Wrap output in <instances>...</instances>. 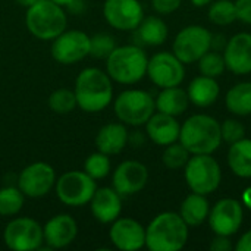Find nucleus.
Listing matches in <instances>:
<instances>
[{
	"instance_id": "obj_1",
	"label": "nucleus",
	"mask_w": 251,
	"mask_h": 251,
	"mask_svg": "<svg viewBox=\"0 0 251 251\" xmlns=\"http://www.w3.org/2000/svg\"><path fill=\"white\" fill-rule=\"evenodd\" d=\"M78 107L87 113L106 109L113 99L112 78L99 68H85L79 72L74 88Z\"/></svg>"
},
{
	"instance_id": "obj_2",
	"label": "nucleus",
	"mask_w": 251,
	"mask_h": 251,
	"mask_svg": "<svg viewBox=\"0 0 251 251\" xmlns=\"http://www.w3.org/2000/svg\"><path fill=\"white\" fill-rule=\"evenodd\" d=\"M188 241V225L179 213L162 212L146 228V247L150 251H179Z\"/></svg>"
},
{
	"instance_id": "obj_3",
	"label": "nucleus",
	"mask_w": 251,
	"mask_h": 251,
	"mask_svg": "<svg viewBox=\"0 0 251 251\" xmlns=\"http://www.w3.org/2000/svg\"><path fill=\"white\" fill-rule=\"evenodd\" d=\"M179 143L191 154H212L222 144L221 124L210 115H193L181 125Z\"/></svg>"
},
{
	"instance_id": "obj_4",
	"label": "nucleus",
	"mask_w": 251,
	"mask_h": 251,
	"mask_svg": "<svg viewBox=\"0 0 251 251\" xmlns=\"http://www.w3.org/2000/svg\"><path fill=\"white\" fill-rule=\"evenodd\" d=\"M147 63L149 57L140 46H121L106 59V71L113 81L129 85L146 76Z\"/></svg>"
},
{
	"instance_id": "obj_5",
	"label": "nucleus",
	"mask_w": 251,
	"mask_h": 251,
	"mask_svg": "<svg viewBox=\"0 0 251 251\" xmlns=\"http://www.w3.org/2000/svg\"><path fill=\"white\" fill-rule=\"evenodd\" d=\"M25 24L28 31L38 40H54L66 29L63 7L51 0H38L28 7Z\"/></svg>"
},
{
	"instance_id": "obj_6",
	"label": "nucleus",
	"mask_w": 251,
	"mask_h": 251,
	"mask_svg": "<svg viewBox=\"0 0 251 251\" xmlns=\"http://www.w3.org/2000/svg\"><path fill=\"white\" fill-rule=\"evenodd\" d=\"M184 175L188 188L203 196L215 193L222 181V169L212 154H193L184 168Z\"/></svg>"
},
{
	"instance_id": "obj_7",
	"label": "nucleus",
	"mask_w": 251,
	"mask_h": 251,
	"mask_svg": "<svg viewBox=\"0 0 251 251\" xmlns=\"http://www.w3.org/2000/svg\"><path fill=\"white\" fill-rule=\"evenodd\" d=\"M115 115L129 126H141L150 119L156 110V103L151 94L144 90H125L115 100Z\"/></svg>"
},
{
	"instance_id": "obj_8",
	"label": "nucleus",
	"mask_w": 251,
	"mask_h": 251,
	"mask_svg": "<svg viewBox=\"0 0 251 251\" xmlns=\"http://www.w3.org/2000/svg\"><path fill=\"white\" fill-rule=\"evenodd\" d=\"M57 199L69 207H81L90 203L97 185L84 171L65 172L54 184Z\"/></svg>"
},
{
	"instance_id": "obj_9",
	"label": "nucleus",
	"mask_w": 251,
	"mask_h": 251,
	"mask_svg": "<svg viewBox=\"0 0 251 251\" xmlns=\"http://www.w3.org/2000/svg\"><path fill=\"white\" fill-rule=\"evenodd\" d=\"M212 32L201 25L182 28L172 44V53L184 63L191 65L212 49Z\"/></svg>"
},
{
	"instance_id": "obj_10",
	"label": "nucleus",
	"mask_w": 251,
	"mask_h": 251,
	"mask_svg": "<svg viewBox=\"0 0 251 251\" xmlns=\"http://www.w3.org/2000/svg\"><path fill=\"white\" fill-rule=\"evenodd\" d=\"M3 240L9 250H38L44 241L43 226L31 218H15L6 225Z\"/></svg>"
},
{
	"instance_id": "obj_11",
	"label": "nucleus",
	"mask_w": 251,
	"mask_h": 251,
	"mask_svg": "<svg viewBox=\"0 0 251 251\" xmlns=\"http://www.w3.org/2000/svg\"><path fill=\"white\" fill-rule=\"evenodd\" d=\"M146 75L160 88L176 87L185 78V68L174 53L159 51L149 59Z\"/></svg>"
},
{
	"instance_id": "obj_12",
	"label": "nucleus",
	"mask_w": 251,
	"mask_h": 251,
	"mask_svg": "<svg viewBox=\"0 0 251 251\" xmlns=\"http://www.w3.org/2000/svg\"><path fill=\"white\" fill-rule=\"evenodd\" d=\"M90 54V37L79 31L71 29L63 31L59 37L53 40L51 56L57 63L74 65L81 62Z\"/></svg>"
},
{
	"instance_id": "obj_13",
	"label": "nucleus",
	"mask_w": 251,
	"mask_h": 251,
	"mask_svg": "<svg viewBox=\"0 0 251 251\" xmlns=\"http://www.w3.org/2000/svg\"><path fill=\"white\" fill-rule=\"evenodd\" d=\"M243 203L235 199H221L209 212V225L216 235L232 237L243 225Z\"/></svg>"
},
{
	"instance_id": "obj_14",
	"label": "nucleus",
	"mask_w": 251,
	"mask_h": 251,
	"mask_svg": "<svg viewBox=\"0 0 251 251\" xmlns=\"http://www.w3.org/2000/svg\"><path fill=\"white\" fill-rule=\"evenodd\" d=\"M56 184V172L46 162H35L28 165L18 178V188L25 197L40 199L50 193Z\"/></svg>"
},
{
	"instance_id": "obj_15",
	"label": "nucleus",
	"mask_w": 251,
	"mask_h": 251,
	"mask_svg": "<svg viewBox=\"0 0 251 251\" xmlns=\"http://www.w3.org/2000/svg\"><path fill=\"white\" fill-rule=\"evenodd\" d=\"M103 16L115 29L134 31L143 21L144 10L138 0H106Z\"/></svg>"
},
{
	"instance_id": "obj_16",
	"label": "nucleus",
	"mask_w": 251,
	"mask_h": 251,
	"mask_svg": "<svg viewBox=\"0 0 251 251\" xmlns=\"http://www.w3.org/2000/svg\"><path fill=\"white\" fill-rule=\"evenodd\" d=\"M149 182V169L137 160L122 162L113 172L112 185L121 197L134 196L144 190Z\"/></svg>"
},
{
	"instance_id": "obj_17",
	"label": "nucleus",
	"mask_w": 251,
	"mask_h": 251,
	"mask_svg": "<svg viewBox=\"0 0 251 251\" xmlns=\"http://www.w3.org/2000/svg\"><path fill=\"white\" fill-rule=\"evenodd\" d=\"M109 238L122 251H137L146 247V228L131 218H118L112 222Z\"/></svg>"
},
{
	"instance_id": "obj_18",
	"label": "nucleus",
	"mask_w": 251,
	"mask_h": 251,
	"mask_svg": "<svg viewBox=\"0 0 251 251\" xmlns=\"http://www.w3.org/2000/svg\"><path fill=\"white\" fill-rule=\"evenodd\" d=\"M226 69L235 75H247L251 72V34L238 32L226 41L224 49Z\"/></svg>"
},
{
	"instance_id": "obj_19",
	"label": "nucleus",
	"mask_w": 251,
	"mask_h": 251,
	"mask_svg": "<svg viewBox=\"0 0 251 251\" xmlns=\"http://www.w3.org/2000/svg\"><path fill=\"white\" fill-rule=\"evenodd\" d=\"M78 234V225L71 215L62 213L50 218L43 226L44 243L49 249H65L68 247Z\"/></svg>"
},
{
	"instance_id": "obj_20",
	"label": "nucleus",
	"mask_w": 251,
	"mask_h": 251,
	"mask_svg": "<svg viewBox=\"0 0 251 251\" xmlns=\"http://www.w3.org/2000/svg\"><path fill=\"white\" fill-rule=\"evenodd\" d=\"M88 204L94 219L100 224H112L119 218L122 212L121 194L113 187L97 188Z\"/></svg>"
},
{
	"instance_id": "obj_21",
	"label": "nucleus",
	"mask_w": 251,
	"mask_h": 251,
	"mask_svg": "<svg viewBox=\"0 0 251 251\" xmlns=\"http://www.w3.org/2000/svg\"><path fill=\"white\" fill-rule=\"evenodd\" d=\"M181 125L176 116H171L162 112L153 113L146 122V132L149 138L157 146H169L179 140Z\"/></svg>"
},
{
	"instance_id": "obj_22",
	"label": "nucleus",
	"mask_w": 251,
	"mask_h": 251,
	"mask_svg": "<svg viewBox=\"0 0 251 251\" xmlns=\"http://www.w3.org/2000/svg\"><path fill=\"white\" fill-rule=\"evenodd\" d=\"M128 140H129V135H128V129L125 124L112 122V124L103 125L99 129L94 143L99 151L107 156H113V154H119L125 149V146L128 144Z\"/></svg>"
},
{
	"instance_id": "obj_23",
	"label": "nucleus",
	"mask_w": 251,
	"mask_h": 251,
	"mask_svg": "<svg viewBox=\"0 0 251 251\" xmlns=\"http://www.w3.org/2000/svg\"><path fill=\"white\" fill-rule=\"evenodd\" d=\"M169 29L166 22L159 16H144L140 25L134 29V38L143 46H162L168 38Z\"/></svg>"
},
{
	"instance_id": "obj_24",
	"label": "nucleus",
	"mask_w": 251,
	"mask_h": 251,
	"mask_svg": "<svg viewBox=\"0 0 251 251\" xmlns=\"http://www.w3.org/2000/svg\"><path fill=\"white\" fill-rule=\"evenodd\" d=\"M221 93V87L216 81V78H210L206 75L196 76L187 90L190 103H193L197 107H209L212 106Z\"/></svg>"
},
{
	"instance_id": "obj_25",
	"label": "nucleus",
	"mask_w": 251,
	"mask_h": 251,
	"mask_svg": "<svg viewBox=\"0 0 251 251\" xmlns=\"http://www.w3.org/2000/svg\"><path fill=\"white\" fill-rule=\"evenodd\" d=\"M156 110L171 115V116H179L182 115L190 104V99L185 90H182L179 85L176 87H168L162 88L159 96L154 99Z\"/></svg>"
},
{
	"instance_id": "obj_26",
	"label": "nucleus",
	"mask_w": 251,
	"mask_h": 251,
	"mask_svg": "<svg viewBox=\"0 0 251 251\" xmlns=\"http://www.w3.org/2000/svg\"><path fill=\"white\" fill-rule=\"evenodd\" d=\"M210 206L206 196L191 193L184 199L179 207V215L188 226H200L209 218Z\"/></svg>"
},
{
	"instance_id": "obj_27",
	"label": "nucleus",
	"mask_w": 251,
	"mask_h": 251,
	"mask_svg": "<svg viewBox=\"0 0 251 251\" xmlns=\"http://www.w3.org/2000/svg\"><path fill=\"white\" fill-rule=\"evenodd\" d=\"M228 166L240 178H251V140L241 138L228 150Z\"/></svg>"
},
{
	"instance_id": "obj_28",
	"label": "nucleus",
	"mask_w": 251,
	"mask_h": 251,
	"mask_svg": "<svg viewBox=\"0 0 251 251\" xmlns=\"http://www.w3.org/2000/svg\"><path fill=\"white\" fill-rule=\"evenodd\" d=\"M226 109L237 116L251 115V82L244 81L235 84L225 97Z\"/></svg>"
},
{
	"instance_id": "obj_29",
	"label": "nucleus",
	"mask_w": 251,
	"mask_h": 251,
	"mask_svg": "<svg viewBox=\"0 0 251 251\" xmlns=\"http://www.w3.org/2000/svg\"><path fill=\"white\" fill-rule=\"evenodd\" d=\"M209 21L215 25L225 26L237 21L235 3L231 0H216L210 3L209 7Z\"/></svg>"
},
{
	"instance_id": "obj_30",
	"label": "nucleus",
	"mask_w": 251,
	"mask_h": 251,
	"mask_svg": "<svg viewBox=\"0 0 251 251\" xmlns=\"http://www.w3.org/2000/svg\"><path fill=\"white\" fill-rule=\"evenodd\" d=\"M24 193L16 187L0 190V216H15L24 207Z\"/></svg>"
},
{
	"instance_id": "obj_31",
	"label": "nucleus",
	"mask_w": 251,
	"mask_h": 251,
	"mask_svg": "<svg viewBox=\"0 0 251 251\" xmlns=\"http://www.w3.org/2000/svg\"><path fill=\"white\" fill-rule=\"evenodd\" d=\"M78 106L74 90L57 88L49 97V107L57 115H68Z\"/></svg>"
},
{
	"instance_id": "obj_32",
	"label": "nucleus",
	"mask_w": 251,
	"mask_h": 251,
	"mask_svg": "<svg viewBox=\"0 0 251 251\" xmlns=\"http://www.w3.org/2000/svg\"><path fill=\"white\" fill-rule=\"evenodd\" d=\"M190 157H191V153L181 143L175 141L169 146H165V151L162 154V162L168 169L178 171V169L185 168Z\"/></svg>"
},
{
	"instance_id": "obj_33",
	"label": "nucleus",
	"mask_w": 251,
	"mask_h": 251,
	"mask_svg": "<svg viewBox=\"0 0 251 251\" xmlns=\"http://www.w3.org/2000/svg\"><path fill=\"white\" fill-rule=\"evenodd\" d=\"M226 69L224 54H221L216 50H209L206 54H203L199 59V71L201 75L210 76V78H218L221 76Z\"/></svg>"
},
{
	"instance_id": "obj_34",
	"label": "nucleus",
	"mask_w": 251,
	"mask_h": 251,
	"mask_svg": "<svg viewBox=\"0 0 251 251\" xmlns=\"http://www.w3.org/2000/svg\"><path fill=\"white\" fill-rule=\"evenodd\" d=\"M84 172L88 176H91L94 181L106 178L109 175V172H110L109 156L99 151V150H97V153L90 154L84 162Z\"/></svg>"
},
{
	"instance_id": "obj_35",
	"label": "nucleus",
	"mask_w": 251,
	"mask_h": 251,
	"mask_svg": "<svg viewBox=\"0 0 251 251\" xmlns=\"http://www.w3.org/2000/svg\"><path fill=\"white\" fill-rule=\"evenodd\" d=\"M116 49V41L110 34L99 32L90 37V54L96 59H107L109 54Z\"/></svg>"
},
{
	"instance_id": "obj_36",
	"label": "nucleus",
	"mask_w": 251,
	"mask_h": 251,
	"mask_svg": "<svg viewBox=\"0 0 251 251\" xmlns=\"http://www.w3.org/2000/svg\"><path fill=\"white\" fill-rule=\"evenodd\" d=\"M221 134H222V141L232 144V143L244 138L246 128L237 119H226L221 124Z\"/></svg>"
},
{
	"instance_id": "obj_37",
	"label": "nucleus",
	"mask_w": 251,
	"mask_h": 251,
	"mask_svg": "<svg viewBox=\"0 0 251 251\" xmlns=\"http://www.w3.org/2000/svg\"><path fill=\"white\" fill-rule=\"evenodd\" d=\"M182 0H151L153 9L160 15H168L175 12L181 6Z\"/></svg>"
},
{
	"instance_id": "obj_38",
	"label": "nucleus",
	"mask_w": 251,
	"mask_h": 251,
	"mask_svg": "<svg viewBox=\"0 0 251 251\" xmlns=\"http://www.w3.org/2000/svg\"><path fill=\"white\" fill-rule=\"evenodd\" d=\"M237 19L251 25V0H235Z\"/></svg>"
},
{
	"instance_id": "obj_39",
	"label": "nucleus",
	"mask_w": 251,
	"mask_h": 251,
	"mask_svg": "<svg viewBox=\"0 0 251 251\" xmlns=\"http://www.w3.org/2000/svg\"><path fill=\"white\" fill-rule=\"evenodd\" d=\"M210 250L212 251H231L234 250L235 246H232L229 237L226 235H216L215 234V238L210 241Z\"/></svg>"
},
{
	"instance_id": "obj_40",
	"label": "nucleus",
	"mask_w": 251,
	"mask_h": 251,
	"mask_svg": "<svg viewBox=\"0 0 251 251\" xmlns=\"http://www.w3.org/2000/svg\"><path fill=\"white\" fill-rule=\"evenodd\" d=\"M234 250L251 251V229L250 231H247V232H244V234L238 238V241H237V244H235Z\"/></svg>"
},
{
	"instance_id": "obj_41",
	"label": "nucleus",
	"mask_w": 251,
	"mask_h": 251,
	"mask_svg": "<svg viewBox=\"0 0 251 251\" xmlns=\"http://www.w3.org/2000/svg\"><path fill=\"white\" fill-rule=\"evenodd\" d=\"M226 41L225 37L222 34H218V35H212V49L210 50H216V51H224L225 46H226Z\"/></svg>"
},
{
	"instance_id": "obj_42",
	"label": "nucleus",
	"mask_w": 251,
	"mask_h": 251,
	"mask_svg": "<svg viewBox=\"0 0 251 251\" xmlns=\"http://www.w3.org/2000/svg\"><path fill=\"white\" fill-rule=\"evenodd\" d=\"M241 203H243V206H246L247 209L251 210V187H247L243 191V194H241Z\"/></svg>"
},
{
	"instance_id": "obj_43",
	"label": "nucleus",
	"mask_w": 251,
	"mask_h": 251,
	"mask_svg": "<svg viewBox=\"0 0 251 251\" xmlns=\"http://www.w3.org/2000/svg\"><path fill=\"white\" fill-rule=\"evenodd\" d=\"M213 0H191V3L196 6V7H204L207 4H210Z\"/></svg>"
},
{
	"instance_id": "obj_44",
	"label": "nucleus",
	"mask_w": 251,
	"mask_h": 251,
	"mask_svg": "<svg viewBox=\"0 0 251 251\" xmlns=\"http://www.w3.org/2000/svg\"><path fill=\"white\" fill-rule=\"evenodd\" d=\"M16 1H18L21 6H24V7H26V9H28L29 6H32V4H34V3H37L38 0H16Z\"/></svg>"
},
{
	"instance_id": "obj_45",
	"label": "nucleus",
	"mask_w": 251,
	"mask_h": 251,
	"mask_svg": "<svg viewBox=\"0 0 251 251\" xmlns=\"http://www.w3.org/2000/svg\"><path fill=\"white\" fill-rule=\"evenodd\" d=\"M51 1H54V3H57V4H60L62 7H63V6L69 7V6L72 4V1H74V0H51Z\"/></svg>"
}]
</instances>
